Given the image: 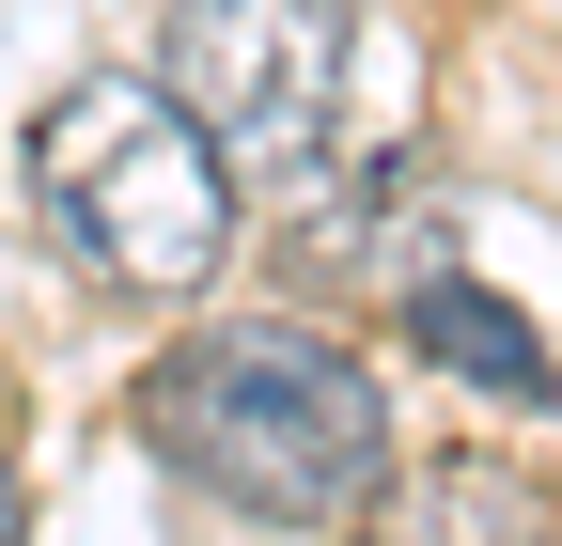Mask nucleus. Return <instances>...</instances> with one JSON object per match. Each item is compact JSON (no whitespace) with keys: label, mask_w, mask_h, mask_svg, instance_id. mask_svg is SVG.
Masks as SVG:
<instances>
[{"label":"nucleus","mask_w":562,"mask_h":546,"mask_svg":"<svg viewBox=\"0 0 562 546\" xmlns=\"http://www.w3.org/2000/svg\"><path fill=\"white\" fill-rule=\"evenodd\" d=\"M140 437H157L203 500H235L266 531H344L391 485V390L375 360H344L328 328H188V344L140 375Z\"/></svg>","instance_id":"1"},{"label":"nucleus","mask_w":562,"mask_h":546,"mask_svg":"<svg viewBox=\"0 0 562 546\" xmlns=\"http://www.w3.org/2000/svg\"><path fill=\"white\" fill-rule=\"evenodd\" d=\"M32 203L125 297H203L220 250H235V172H220V141H203L157 79H79L63 94L32 125Z\"/></svg>","instance_id":"2"},{"label":"nucleus","mask_w":562,"mask_h":546,"mask_svg":"<svg viewBox=\"0 0 562 546\" xmlns=\"http://www.w3.org/2000/svg\"><path fill=\"white\" fill-rule=\"evenodd\" d=\"M344 62H360V32H344V0H172V62L157 94L220 141V172H313L328 125H344Z\"/></svg>","instance_id":"3"},{"label":"nucleus","mask_w":562,"mask_h":546,"mask_svg":"<svg viewBox=\"0 0 562 546\" xmlns=\"http://www.w3.org/2000/svg\"><path fill=\"white\" fill-rule=\"evenodd\" d=\"M391 546H562L547 485L501 453H453V468H422V485H391Z\"/></svg>","instance_id":"4"},{"label":"nucleus","mask_w":562,"mask_h":546,"mask_svg":"<svg viewBox=\"0 0 562 546\" xmlns=\"http://www.w3.org/2000/svg\"><path fill=\"white\" fill-rule=\"evenodd\" d=\"M406 344L438 360V375H469V390H501V406H547V390H562L547 344H531V312H501L484 282H422V297H406Z\"/></svg>","instance_id":"5"},{"label":"nucleus","mask_w":562,"mask_h":546,"mask_svg":"<svg viewBox=\"0 0 562 546\" xmlns=\"http://www.w3.org/2000/svg\"><path fill=\"white\" fill-rule=\"evenodd\" d=\"M0 546H16V468H0Z\"/></svg>","instance_id":"6"}]
</instances>
